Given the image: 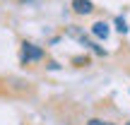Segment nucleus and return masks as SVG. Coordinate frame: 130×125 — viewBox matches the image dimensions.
I'll return each mask as SVG.
<instances>
[{"instance_id":"obj_1","label":"nucleus","mask_w":130,"mask_h":125,"mask_svg":"<svg viewBox=\"0 0 130 125\" xmlns=\"http://www.w3.org/2000/svg\"><path fill=\"white\" fill-rule=\"evenodd\" d=\"M43 58V51L39 46H34V43H27L24 41L22 43V63L27 65V63H31V60H41Z\"/></svg>"},{"instance_id":"obj_2","label":"nucleus","mask_w":130,"mask_h":125,"mask_svg":"<svg viewBox=\"0 0 130 125\" xmlns=\"http://www.w3.org/2000/svg\"><path fill=\"white\" fill-rule=\"evenodd\" d=\"M72 10L77 14H89L94 10V5L89 3V0H72Z\"/></svg>"},{"instance_id":"obj_3","label":"nucleus","mask_w":130,"mask_h":125,"mask_svg":"<svg viewBox=\"0 0 130 125\" xmlns=\"http://www.w3.org/2000/svg\"><path fill=\"white\" fill-rule=\"evenodd\" d=\"M92 34H94L96 39H106V36H108V24H106V22H96V24L92 27Z\"/></svg>"},{"instance_id":"obj_4","label":"nucleus","mask_w":130,"mask_h":125,"mask_svg":"<svg viewBox=\"0 0 130 125\" xmlns=\"http://www.w3.org/2000/svg\"><path fill=\"white\" fill-rule=\"evenodd\" d=\"M116 29H118L121 34H128V24H125V19H123V17L116 19Z\"/></svg>"},{"instance_id":"obj_5","label":"nucleus","mask_w":130,"mask_h":125,"mask_svg":"<svg viewBox=\"0 0 130 125\" xmlns=\"http://www.w3.org/2000/svg\"><path fill=\"white\" fill-rule=\"evenodd\" d=\"M87 125H106V120H99V118H92Z\"/></svg>"},{"instance_id":"obj_6","label":"nucleus","mask_w":130,"mask_h":125,"mask_svg":"<svg viewBox=\"0 0 130 125\" xmlns=\"http://www.w3.org/2000/svg\"><path fill=\"white\" fill-rule=\"evenodd\" d=\"M106 125H113V123H106Z\"/></svg>"},{"instance_id":"obj_7","label":"nucleus","mask_w":130,"mask_h":125,"mask_svg":"<svg viewBox=\"0 0 130 125\" xmlns=\"http://www.w3.org/2000/svg\"><path fill=\"white\" fill-rule=\"evenodd\" d=\"M128 125H130V123H128Z\"/></svg>"}]
</instances>
